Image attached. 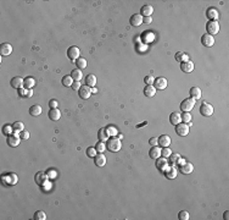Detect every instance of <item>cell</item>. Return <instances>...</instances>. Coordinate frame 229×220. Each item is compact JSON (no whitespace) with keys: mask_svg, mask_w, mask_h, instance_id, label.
<instances>
[{"mask_svg":"<svg viewBox=\"0 0 229 220\" xmlns=\"http://www.w3.org/2000/svg\"><path fill=\"white\" fill-rule=\"evenodd\" d=\"M180 69L182 71H184L186 73H190L194 71V62L193 61H185L180 64Z\"/></svg>","mask_w":229,"mask_h":220,"instance_id":"19","label":"cell"},{"mask_svg":"<svg viewBox=\"0 0 229 220\" xmlns=\"http://www.w3.org/2000/svg\"><path fill=\"white\" fill-rule=\"evenodd\" d=\"M190 121H191V115H190V113H189V111H184L183 115H182V122L189 124Z\"/></svg>","mask_w":229,"mask_h":220,"instance_id":"42","label":"cell"},{"mask_svg":"<svg viewBox=\"0 0 229 220\" xmlns=\"http://www.w3.org/2000/svg\"><path fill=\"white\" fill-rule=\"evenodd\" d=\"M95 149H96V152H99V153H102L105 149H106V146H105V143L104 142H98L96 144H95Z\"/></svg>","mask_w":229,"mask_h":220,"instance_id":"47","label":"cell"},{"mask_svg":"<svg viewBox=\"0 0 229 220\" xmlns=\"http://www.w3.org/2000/svg\"><path fill=\"white\" fill-rule=\"evenodd\" d=\"M42 111H43V109H42V106L38 105V104L32 105V106L29 108V114H30L32 116H39V115L42 114Z\"/></svg>","mask_w":229,"mask_h":220,"instance_id":"24","label":"cell"},{"mask_svg":"<svg viewBox=\"0 0 229 220\" xmlns=\"http://www.w3.org/2000/svg\"><path fill=\"white\" fill-rule=\"evenodd\" d=\"M201 43L203 44L205 46H212L213 44H215V38H213V36H211V34H203L202 37H201Z\"/></svg>","mask_w":229,"mask_h":220,"instance_id":"14","label":"cell"},{"mask_svg":"<svg viewBox=\"0 0 229 220\" xmlns=\"http://www.w3.org/2000/svg\"><path fill=\"white\" fill-rule=\"evenodd\" d=\"M35 85V80L33 78V77H27V78H25V83H23V86L26 89H32V87Z\"/></svg>","mask_w":229,"mask_h":220,"instance_id":"35","label":"cell"},{"mask_svg":"<svg viewBox=\"0 0 229 220\" xmlns=\"http://www.w3.org/2000/svg\"><path fill=\"white\" fill-rule=\"evenodd\" d=\"M20 137H21V139H28L29 138V132L28 131H23L20 132Z\"/></svg>","mask_w":229,"mask_h":220,"instance_id":"52","label":"cell"},{"mask_svg":"<svg viewBox=\"0 0 229 220\" xmlns=\"http://www.w3.org/2000/svg\"><path fill=\"white\" fill-rule=\"evenodd\" d=\"M1 180H2V183L7 186V185H15L18 181V177L15 174H7V175L1 176Z\"/></svg>","mask_w":229,"mask_h":220,"instance_id":"7","label":"cell"},{"mask_svg":"<svg viewBox=\"0 0 229 220\" xmlns=\"http://www.w3.org/2000/svg\"><path fill=\"white\" fill-rule=\"evenodd\" d=\"M170 122H171L172 125H178V124H180V122H182V114L178 113V111L172 113L171 116H170Z\"/></svg>","mask_w":229,"mask_h":220,"instance_id":"21","label":"cell"},{"mask_svg":"<svg viewBox=\"0 0 229 220\" xmlns=\"http://www.w3.org/2000/svg\"><path fill=\"white\" fill-rule=\"evenodd\" d=\"M96 149H95V147H89L88 149H86V155L89 157V158H95V155H96Z\"/></svg>","mask_w":229,"mask_h":220,"instance_id":"41","label":"cell"},{"mask_svg":"<svg viewBox=\"0 0 229 220\" xmlns=\"http://www.w3.org/2000/svg\"><path fill=\"white\" fill-rule=\"evenodd\" d=\"M158 144H161L163 148H165V147H168L171 144V137L167 136V134H162V136L158 138Z\"/></svg>","mask_w":229,"mask_h":220,"instance_id":"27","label":"cell"},{"mask_svg":"<svg viewBox=\"0 0 229 220\" xmlns=\"http://www.w3.org/2000/svg\"><path fill=\"white\" fill-rule=\"evenodd\" d=\"M144 94L146 97L151 98V97H154L156 94V88L154 87V86H146V87L144 88Z\"/></svg>","mask_w":229,"mask_h":220,"instance_id":"31","label":"cell"},{"mask_svg":"<svg viewBox=\"0 0 229 220\" xmlns=\"http://www.w3.org/2000/svg\"><path fill=\"white\" fill-rule=\"evenodd\" d=\"M129 22H130V25H132V26H134V27H138V26H140V25L143 23V16H142L140 14L133 15V16L130 17Z\"/></svg>","mask_w":229,"mask_h":220,"instance_id":"17","label":"cell"},{"mask_svg":"<svg viewBox=\"0 0 229 220\" xmlns=\"http://www.w3.org/2000/svg\"><path fill=\"white\" fill-rule=\"evenodd\" d=\"M228 215H229V213H228V212H226V213H224V220H228L229 219Z\"/></svg>","mask_w":229,"mask_h":220,"instance_id":"58","label":"cell"},{"mask_svg":"<svg viewBox=\"0 0 229 220\" xmlns=\"http://www.w3.org/2000/svg\"><path fill=\"white\" fill-rule=\"evenodd\" d=\"M206 16L210 18V21H217V18L219 16V12H218V10L215 9V7H210L207 10V12H206Z\"/></svg>","mask_w":229,"mask_h":220,"instance_id":"22","label":"cell"},{"mask_svg":"<svg viewBox=\"0 0 229 220\" xmlns=\"http://www.w3.org/2000/svg\"><path fill=\"white\" fill-rule=\"evenodd\" d=\"M179 169H180V171L183 173V174H191L193 173V170H194V165L191 164V163H189V161H185L184 164H182L180 166H179Z\"/></svg>","mask_w":229,"mask_h":220,"instance_id":"18","label":"cell"},{"mask_svg":"<svg viewBox=\"0 0 229 220\" xmlns=\"http://www.w3.org/2000/svg\"><path fill=\"white\" fill-rule=\"evenodd\" d=\"M34 219L35 220H45L46 219V214L42 212V210H38L34 213Z\"/></svg>","mask_w":229,"mask_h":220,"instance_id":"40","label":"cell"},{"mask_svg":"<svg viewBox=\"0 0 229 220\" xmlns=\"http://www.w3.org/2000/svg\"><path fill=\"white\" fill-rule=\"evenodd\" d=\"M86 86H89V87H95V85H96V77H95V75H88L86 76Z\"/></svg>","mask_w":229,"mask_h":220,"instance_id":"30","label":"cell"},{"mask_svg":"<svg viewBox=\"0 0 229 220\" xmlns=\"http://www.w3.org/2000/svg\"><path fill=\"white\" fill-rule=\"evenodd\" d=\"M180 159H182V157L179 155V154H173V155H171V164L172 165H178L179 164V161H180Z\"/></svg>","mask_w":229,"mask_h":220,"instance_id":"39","label":"cell"},{"mask_svg":"<svg viewBox=\"0 0 229 220\" xmlns=\"http://www.w3.org/2000/svg\"><path fill=\"white\" fill-rule=\"evenodd\" d=\"M175 60L179 61L180 64L182 62H185V61H189V55L185 54V53H183V51H178L175 54Z\"/></svg>","mask_w":229,"mask_h":220,"instance_id":"33","label":"cell"},{"mask_svg":"<svg viewBox=\"0 0 229 220\" xmlns=\"http://www.w3.org/2000/svg\"><path fill=\"white\" fill-rule=\"evenodd\" d=\"M49 119L53 120V121H57L61 119V111L57 109V108H54V109H50L49 110Z\"/></svg>","mask_w":229,"mask_h":220,"instance_id":"20","label":"cell"},{"mask_svg":"<svg viewBox=\"0 0 229 220\" xmlns=\"http://www.w3.org/2000/svg\"><path fill=\"white\" fill-rule=\"evenodd\" d=\"M121 147H122V143H121V139L118 137H110L107 141H106V149L112 152V153H116V152H119L121 150Z\"/></svg>","mask_w":229,"mask_h":220,"instance_id":"1","label":"cell"},{"mask_svg":"<svg viewBox=\"0 0 229 220\" xmlns=\"http://www.w3.org/2000/svg\"><path fill=\"white\" fill-rule=\"evenodd\" d=\"M140 12H142V16L144 17H147V16H151L152 12H154V7L151 6V5H144L143 7H142V10H140Z\"/></svg>","mask_w":229,"mask_h":220,"instance_id":"28","label":"cell"},{"mask_svg":"<svg viewBox=\"0 0 229 220\" xmlns=\"http://www.w3.org/2000/svg\"><path fill=\"white\" fill-rule=\"evenodd\" d=\"M109 133H107V130L106 129H100L99 132H98V138L100 142H106L109 139Z\"/></svg>","mask_w":229,"mask_h":220,"instance_id":"29","label":"cell"},{"mask_svg":"<svg viewBox=\"0 0 229 220\" xmlns=\"http://www.w3.org/2000/svg\"><path fill=\"white\" fill-rule=\"evenodd\" d=\"M149 143H150V144H151L152 147L157 146V144H158V138H156V137H152V138L149 141Z\"/></svg>","mask_w":229,"mask_h":220,"instance_id":"54","label":"cell"},{"mask_svg":"<svg viewBox=\"0 0 229 220\" xmlns=\"http://www.w3.org/2000/svg\"><path fill=\"white\" fill-rule=\"evenodd\" d=\"M73 78L71 77V75L70 76H65L63 78H62V85L65 86V87H72V85H73Z\"/></svg>","mask_w":229,"mask_h":220,"instance_id":"37","label":"cell"},{"mask_svg":"<svg viewBox=\"0 0 229 220\" xmlns=\"http://www.w3.org/2000/svg\"><path fill=\"white\" fill-rule=\"evenodd\" d=\"M142 41L143 43H151L155 41V33L152 31H145L143 34H142Z\"/></svg>","mask_w":229,"mask_h":220,"instance_id":"11","label":"cell"},{"mask_svg":"<svg viewBox=\"0 0 229 220\" xmlns=\"http://www.w3.org/2000/svg\"><path fill=\"white\" fill-rule=\"evenodd\" d=\"M106 130H107V133H109V136H112V137H114V136H116V134H117V129H116V127H114V126H110V127H107V129H106Z\"/></svg>","mask_w":229,"mask_h":220,"instance_id":"50","label":"cell"},{"mask_svg":"<svg viewBox=\"0 0 229 220\" xmlns=\"http://www.w3.org/2000/svg\"><path fill=\"white\" fill-rule=\"evenodd\" d=\"M163 174H165V176H166L167 178L173 180V178H175V177H177V168H175L174 165L167 166V168H166V170L163 171Z\"/></svg>","mask_w":229,"mask_h":220,"instance_id":"13","label":"cell"},{"mask_svg":"<svg viewBox=\"0 0 229 220\" xmlns=\"http://www.w3.org/2000/svg\"><path fill=\"white\" fill-rule=\"evenodd\" d=\"M57 105H58V103H57V100H55V99H51V100L49 102V106H50V109L57 108Z\"/></svg>","mask_w":229,"mask_h":220,"instance_id":"53","label":"cell"},{"mask_svg":"<svg viewBox=\"0 0 229 220\" xmlns=\"http://www.w3.org/2000/svg\"><path fill=\"white\" fill-rule=\"evenodd\" d=\"M154 87L156 88V89H160V90H163L165 88L167 87V80L165 78V77H158V78H155V81H154Z\"/></svg>","mask_w":229,"mask_h":220,"instance_id":"12","label":"cell"},{"mask_svg":"<svg viewBox=\"0 0 229 220\" xmlns=\"http://www.w3.org/2000/svg\"><path fill=\"white\" fill-rule=\"evenodd\" d=\"M161 155H162L163 158H170L172 155V150L168 148V147H165V148L161 150Z\"/></svg>","mask_w":229,"mask_h":220,"instance_id":"44","label":"cell"},{"mask_svg":"<svg viewBox=\"0 0 229 220\" xmlns=\"http://www.w3.org/2000/svg\"><path fill=\"white\" fill-rule=\"evenodd\" d=\"M50 178H49V176L46 175V173H38V174H35V182L39 185V186H42L43 187L44 185H46V182L49 181Z\"/></svg>","mask_w":229,"mask_h":220,"instance_id":"8","label":"cell"},{"mask_svg":"<svg viewBox=\"0 0 229 220\" xmlns=\"http://www.w3.org/2000/svg\"><path fill=\"white\" fill-rule=\"evenodd\" d=\"M71 77L73 78V81H77V82H79L82 78H83V72L79 70V69H77V70H73L71 72Z\"/></svg>","mask_w":229,"mask_h":220,"instance_id":"34","label":"cell"},{"mask_svg":"<svg viewBox=\"0 0 229 220\" xmlns=\"http://www.w3.org/2000/svg\"><path fill=\"white\" fill-rule=\"evenodd\" d=\"M76 65H77V67H78L79 70H83V69H86V60L84 58L77 59V61H76Z\"/></svg>","mask_w":229,"mask_h":220,"instance_id":"38","label":"cell"},{"mask_svg":"<svg viewBox=\"0 0 229 220\" xmlns=\"http://www.w3.org/2000/svg\"><path fill=\"white\" fill-rule=\"evenodd\" d=\"M190 95H191V98H194L195 100L200 99L201 98V89L199 87H193L191 89H190Z\"/></svg>","mask_w":229,"mask_h":220,"instance_id":"32","label":"cell"},{"mask_svg":"<svg viewBox=\"0 0 229 220\" xmlns=\"http://www.w3.org/2000/svg\"><path fill=\"white\" fill-rule=\"evenodd\" d=\"M79 54H81L79 48H78V46H76V45L70 46V48H68V50H67V56H68V59L71 60L72 62H76V61H77V59H79Z\"/></svg>","mask_w":229,"mask_h":220,"instance_id":"2","label":"cell"},{"mask_svg":"<svg viewBox=\"0 0 229 220\" xmlns=\"http://www.w3.org/2000/svg\"><path fill=\"white\" fill-rule=\"evenodd\" d=\"M12 132H14V127L10 126V125H5V126L2 127V133L6 134V136H10Z\"/></svg>","mask_w":229,"mask_h":220,"instance_id":"45","label":"cell"},{"mask_svg":"<svg viewBox=\"0 0 229 220\" xmlns=\"http://www.w3.org/2000/svg\"><path fill=\"white\" fill-rule=\"evenodd\" d=\"M12 127H14V132H16V133L22 132L25 130V125H23V122H21V121H16V122H14Z\"/></svg>","mask_w":229,"mask_h":220,"instance_id":"36","label":"cell"},{"mask_svg":"<svg viewBox=\"0 0 229 220\" xmlns=\"http://www.w3.org/2000/svg\"><path fill=\"white\" fill-rule=\"evenodd\" d=\"M94 161H95V165H96V166L101 168V166H104V165L106 164V157H105L102 153H99V154L95 155Z\"/></svg>","mask_w":229,"mask_h":220,"instance_id":"26","label":"cell"},{"mask_svg":"<svg viewBox=\"0 0 229 220\" xmlns=\"http://www.w3.org/2000/svg\"><path fill=\"white\" fill-rule=\"evenodd\" d=\"M7 144L10 147H12V148H15V147H17L18 144H20V142H21V137L17 134V133H15V134H10V136H7Z\"/></svg>","mask_w":229,"mask_h":220,"instance_id":"9","label":"cell"},{"mask_svg":"<svg viewBox=\"0 0 229 220\" xmlns=\"http://www.w3.org/2000/svg\"><path fill=\"white\" fill-rule=\"evenodd\" d=\"M78 94H79V97L82 98V99H88L89 97H90V94H91V88L89 87V86H82V87L79 88V90H78Z\"/></svg>","mask_w":229,"mask_h":220,"instance_id":"10","label":"cell"},{"mask_svg":"<svg viewBox=\"0 0 229 220\" xmlns=\"http://www.w3.org/2000/svg\"><path fill=\"white\" fill-rule=\"evenodd\" d=\"M81 87H82V86H81V83H79V82H77V81H74V82H73V85H72L73 90H79V88Z\"/></svg>","mask_w":229,"mask_h":220,"instance_id":"55","label":"cell"},{"mask_svg":"<svg viewBox=\"0 0 229 220\" xmlns=\"http://www.w3.org/2000/svg\"><path fill=\"white\" fill-rule=\"evenodd\" d=\"M196 104V100L194 98H188V99H184L182 104H180V110L182 111H190L193 110V108L195 106Z\"/></svg>","mask_w":229,"mask_h":220,"instance_id":"3","label":"cell"},{"mask_svg":"<svg viewBox=\"0 0 229 220\" xmlns=\"http://www.w3.org/2000/svg\"><path fill=\"white\" fill-rule=\"evenodd\" d=\"M189 218H190V215H189V213L186 210H182L178 214V219L179 220H189Z\"/></svg>","mask_w":229,"mask_h":220,"instance_id":"46","label":"cell"},{"mask_svg":"<svg viewBox=\"0 0 229 220\" xmlns=\"http://www.w3.org/2000/svg\"><path fill=\"white\" fill-rule=\"evenodd\" d=\"M146 49H147V45H146V44L139 43L138 45H137V50H138L139 53H144V51H145Z\"/></svg>","mask_w":229,"mask_h":220,"instance_id":"51","label":"cell"},{"mask_svg":"<svg viewBox=\"0 0 229 220\" xmlns=\"http://www.w3.org/2000/svg\"><path fill=\"white\" fill-rule=\"evenodd\" d=\"M23 83H25V80H23V78H21V77H14V78L11 80V87L15 88V89H20V88H22Z\"/></svg>","mask_w":229,"mask_h":220,"instance_id":"23","label":"cell"},{"mask_svg":"<svg viewBox=\"0 0 229 220\" xmlns=\"http://www.w3.org/2000/svg\"><path fill=\"white\" fill-rule=\"evenodd\" d=\"M46 175L49 176V178H50V180H54V178H56L57 173L54 170V169H50V170H48V171H46Z\"/></svg>","mask_w":229,"mask_h":220,"instance_id":"49","label":"cell"},{"mask_svg":"<svg viewBox=\"0 0 229 220\" xmlns=\"http://www.w3.org/2000/svg\"><path fill=\"white\" fill-rule=\"evenodd\" d=\"M20 94H21V97L30 98V97L33 95V90H32V89H21V90H20Z\"/></svg>","mask_w":229,"mask_h":220,"instance_id":"43","label":"cell"},{"mask_svg":"<svg viewBox=\"0 0 229 220\" xmlns=\"http://www.w3.org/2000/svg\"><path fill=\"white\" fill-rule=\"evenodd\" d=\"M175 132H177L178 136L184 137L189 133V125H186L184 122H180V124L175 125Z\"/></svg>","mask_w":229,"mask_h":220,"instance_id":"6","label":"cell"},{"mask_svg":"<svg viewBox=\"0 0 229 220\" xmlns=\"http://www.w3.org/2000/svg\"><path fill=\"white\" fill-rule=\"evenodd\" d=\"M161 148H158L157 146L152 147L151 149H150V152H149V155H150V158L151 159H158L160 157H161Z\"/></svg>","mask_w":229,"mask_h":220,"instance_id":"25","label":"cell"},{"mask_svg":"<svg viewBox=\"0 0 229 220\" xmlns=\"http://www.w3.org/2000/svg\"><path fill=\"white\" fill-rule=\"evenodd\" d=\"M213 106L211 105V104H208V103L203 102L201 104L200 106V113L201 115H203V116H211L212 114H213Z\"/></svg>","mask_w":229,"mask_h":220,"instance_id":"5","label":"cell"},{"mask_svg":"<svg viewBox=\"0 0 229 220\" xmlns=\"http://www.w3.org/2000/svg\"><path fill=\"white\" fill-rule=\"evenodd\" d=\"M206 31H207V34H211V36L217 34L219 32V23H218V21H210V22H207Z\"/></svg>","mask_w":229,"mask_h":220,"instance_id":"4","label":"cell"},{"mask_svg":"<svg viewBox=\"0 0 229 220\" xmlns=\"http://www.w3.org/2000/svg\"><path fill=\"white\" fill-rule=\"evenodd\" d=\"M143 22H144V23H146V25H150V23L152 22V18H151V16H147V17H143Z\"/></svg>","mask_w":229,"mask_h":220,"instance_id":"56","label":"cell"},{"mask_svg":"<svg viewBox=\"0 0 229 220\" xmlns=\"http://www.w3.org/2000/svg\"><path fill=\"white\" fill-rule=\"evenodd\" d=\"M154 81H155V78L152 76H150V75L144 77V82L146 83V86H152L154 85Z\"/></svg>","mask_w":229,"mask_h":220,"instance_id":"48","label":"cell"},{"mask_svg":"<svg viewBox=\"0 0 229 220\" xmlns=\"http://www.w3.org/2000/svg\"><path fill=\"white\" fill-rule=\"evenodd\" d=\"M11 53H12V46H11V44L2 43L0 45V54H1L2 56H7V55H10Z\"/></svg>","mask_w":229,"mask_h":220,"instance_id":"15","label":"cell"},{"mask_svg":"<svg viewBox=\"0 0 229 220\" xmlns=\"http://www.w3.org/2000/svg\"><path fill=\"white\" fill-rule=\"evenodd\" d=\"M167 166H168V160H167V158H163V157H162V158L156 159V168H157L161 173H163V171L166 170Z\"/></svg>","mask_w":229,"mask_h":220,"instance_id":"16","label":"cell"},{"mask_svg":"<svg viewBox=\"0 0 229 220\" xmlns=\"http://www.w3.org/2000/svg\"><path fill=\"white\" fill-rule=\"evenodd\" d=\"M91 93H98V88L96 87L91 88Z\"/></svg>","mask_w":229,"mask_h":220,"instance_id":"57","label":"cell"}]
</instances>
